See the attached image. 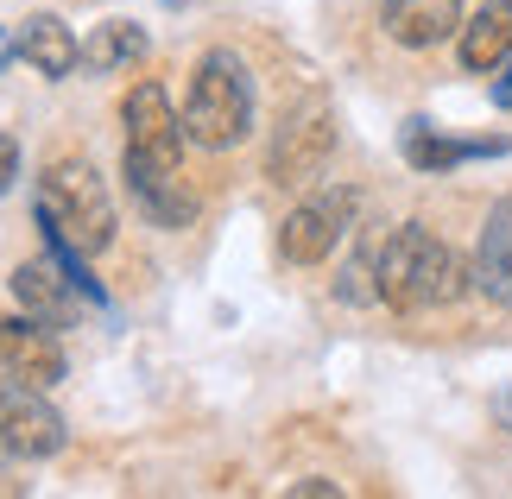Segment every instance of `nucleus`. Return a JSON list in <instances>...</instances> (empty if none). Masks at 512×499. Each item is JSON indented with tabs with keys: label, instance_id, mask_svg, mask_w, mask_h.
<instances>
[{
	"label": "nucleus",
	"instance_id": "obj_8",
	"mask_svg": "<svg viewBox=\"0 0 512 499\" xmlns=\"http://www.w3.org/2000/svg\"><path fill=\"white\" fill-rule=\"evenodd\" d=\"M0 367L13 379H26V386H57L64 379V348H57L51 323H38V316H7L0 323Z\"/></svg>",
	"mask_w": 512,
	"mask_h": 499
},
{
	"label": "nucleus",
	"instance_id": "obj_12",
	"mask_svg": "<svg viewBox=\"0 0 512 499\" xmlns=\"http://www.w3.org/2000/svg\"><path fill=\"white\" fill-rule=\"evenodd\" d=\"M475 291L494 297V304H512V196H500L481 222V247H475Z\"/></svg>",
	"mask_w": 512,
	"mask_h": 499
},
{
	"label": "nucleus",
	"instance_id": "obj_14",
	"mask_svg": "<svg viewBox=\"0 0 512 499\" xmlns=\"http://www.w3.org/2000/svg\"><path fill=\"white\" fill-rule=\"evenodd\" d=\"M462 38V64L468 70H500L506 57H512V0H487V7L468 19V26L456 32Z\"/></svg>",
	"mask_w": 512,
	"mask_h": 499
},
{
	"label": "nucleus",
	"instance_id": "obj_1",
	"mask_svg": "<svg viewBox=\"0 0 512 499\" xmlns=\"http://www.w3.org/2000/svg\"><path fill=\"white\" fill-rule=\"evenodd\" d=\"M468 285H475V272L462 266V253L449 241H437L430 228H418V222L392 228L380 241V253H373V297H380L386 310H405V316L443 310V304H456Z\"/></svg>",
	"mask_w": 512,
	"mask_h": 499
},
{
	"label": "nucleus",
	"instance_id": "obj_20",
	"mask_svg": "<svg viewBox=\"0 0 512 499\" xmlns=\"http://www.w3.org/2000/svg\"><path fill=\"white\" fill-rule=\"evenodd\" d=\"M13 51H19V45H13V38H7V26H0V64H7Z\"/></svg>",
	"mask_w": 512,
	"mask_h": 499
},
{
	"label": "nucleus",
	"instance_id": "obj_19",
	"mask_svg": "<svg viewBox=\"0 0 512 499\" xmlns=\"http://www.w3.org/2000/svg\"><path fill=\"white\" fill-rule=\"evenodd\" d=\"M494 102H500V108H512V64H506V76L494 83Z\"/></svg>",
	"mask_w": 512,
	"mask_h": 499
},
{
	"label": "nucleus",
	"instance_id": "obj_9",
	"mask_svg": "<svg viewBox=\"0 0 512 499\" xmlns=\"http://www.w3.org/2000/svg\"><path fill=\"white\" fill-rule=\"evenodd\" d=\"M13 297L26 304V316H38V323H51V329H64L76 323V272L64 266V259H26V266H13Z\"/></svg>",
	"mask_w": 512,
	"mask_h": 499
},
{
	"label": "nucleus",
	"instance_id": "obj_13",
	"mask_svg": "<svg viewBox=\"0 0 512 499\" xmlns=\"http://www.w3.org/2000/svg\"><path fill=\"white\" fill-rule=\"evenodd\" d=\"M13 45H19V57H26L38 76H51V83H64V76L83 64V45H76L70 26H64V19H51V13H32L26 26H19Z\"/></svg>",
	"mask_w": 512,
	"mask_h": 499
},
{
	"label": "nucleus",
	"instance_id": "obj_2",
	"mask_svg": "<svg viewBox=\"0 0 512 499\" xmlns=\"http://www.w3.org/2000/svg\"><path fill=\"white\" fill-rule=\"evenodd\" d=\"M38 222H45L57 253H102L114 241V203L108 184L95 177L89 158H51L45 177H38Z\"/></svg>",
	"mask_w": 512,
	"mask_h": 499
},
{
	"label": "nucleus",
	"instance_id": "obj_3",
	"mask_svg": "<svg viewBox=\"0 0 512 499\" xmlns=\"http://www.w3.org/2000/svg\"><path fill=\"white\" fill-rule=\"evenodd\" d=\"M247 127H253V83H247L241 57L209 51L190 76V95H184V133L203 152H228L247 139Z\"/></svg>",
	"mask_w": 512,
	"mask_h": 499
},
{
	"label": "nucleus",
	"instance_id": "obj_18",
	"mask_svg": "<svg viewBox=\"0 0 512 499\" xmlns=\"http://www.w3.org/2000/svg\"><path fill=\"white\" fill-rule=\"evenodd\" d=\"M291 493H298V499H323V493H336V481H298Z\"/></svg>",
	"mask_w": 512,
	"mask_h": 499
},
{
	"label": "nucleus",
	"instance_id": "obj_7",
	"mask_svg": "<svg viewBox=\"0 0 512 499\" xmlns=\"http://www.w3.org/2000/svg\"><path fill=\"white\" fill-rule=\"evenodd\" d=\"M329 152H336V121H329L323 102H304L279 127V139H272L266 177H272V184H310V177L329 165Z\"/></svg>",
	"mask_w": 512,
	"mask_h": 499
},
{
	"label": "nucleus",
	"instance_id": "obj_15",
	"mask_svg": "<svg viewBox=\"0 0 512 499\" xmlns=\"http://www.w3.org/2000/svg\"><path fill=\"white\" fill-rule=\"evenodd\" d=\"M506 139H443L430 121H405V158L418 171H449L462 158H500Z\"/></svg>",
	"mask_w": 512,
	"mask_h": 499
},
{
	"label": "nucleus",
	"instance_id": "obj_17",
	"mask_svg": "<svg viewBox=\"0 0 512 499\" xmlns=\"http://www.w3.org/2000/svg\"><path fill=\"white\" fill-rule=\"evenodd\" d=\"M13 177H19V139H13V133H0V196L13 190Z\"/></svg>",
	"mask_w": 512,
	"mask_h": 499
},
{
	"label": "nucleus",
	"instance_id": "obj_6",
	"mask_svg": "<svg viewBox=\"0 0 512 499\" xmlns=\"http://www.w3.org/2000/svg\"><path fill=\"white\" fill-rule=\"evenodd\" d=\"M184 127H177V108L159 83H140L121 102V152L140 158V165H184Z\"/></svg>",
	"mask_w": 512,
	"mask_h": 499
},
{
	"label": "nucleus",
	"instance_id": "obj_16",
	"mask_svg": "<svg viewBox=\"0 0 512 499\" xmlns=\"http://www.w3.org/2000/svg\"><path fill=\"white\" fill-rule=\"evenodd\" d=\"M146 57V32L133 19H102L89 38H83V70H127Z\"/></svg>",
	"mask_w": 512,
	"mask_h": 499
},
{
	"label": "nucleus",
	"instance_id": "obj_10",
	"mask_svg": "<svg viewBox=\"0 0 512 499\" xmlns=\"http://www.w3.org/2000/svg\"><path fill=\"white\" fill-rule=\"evenodd\" d=\"M127 190L140 196V209L159 228H190L196 222V196L184 190V165H140V158H127Z\"/></svg>",
	"mask_w": 512,
	"mask_h": 499
},
{
	"label": "nucleus",
	"instance_id": "obj_11",
	"mask_svg": "<svg viewBox=\"0 0 512 499\" xmlns=\"http://www.w3.org/2000/svg\"><path fill=\"white\" fill-rule=\"evenodd\" d=\"M380 19L405 51H430L462 32V0H386Z\"/></svg>",
	"mask_w": 512,
	"mask_h": 499
},
{
	"label": "nucleus",
	"instance_id": "obj_4",
	"mask_svg": "<svg viewBox=\"0 0 512 499\" xmlns=\"http://www.w3.org/2000/svg\"><path fill=\"white\" fill-rule=\"evenodd\" d=\"M354 209H361V196L342 190V184L304 196L279 222V259H291V266H323V259L336 253V241L354 228Z\"/></svg>",
	"mask_w": 512,
	"mask_h": 499
},
{
	"label": "nucleus",
	"instance_id": "obj_5",
	"mask_svg": "<svg viewBox=\"0 0 512 499\" xmlns=\"http://www.w3.org/2000/svg\"><path fill=\"white\" fill-rule=\"evenodd\" d=\"M0 449L26 455V462H45V455L64 449V417L45 398V386H26V379H0Z\"/></svg>",
	"mask_w": 512,
	"mask_h": 499
}]
</instances>
